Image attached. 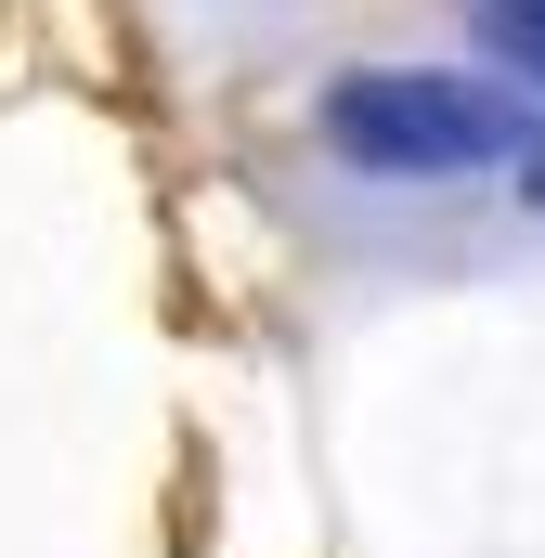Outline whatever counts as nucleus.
<instances>
[{
	"mask_svg": "<svg viewBox=\"0 0 545 558\" xmlns=\"http://www.w3.org/2000/svg\"><path fill=\"white\" fill-rule=\"evenodd\" d=\"M325 143L390 169V182H441V169H494L533 156V118L494 78H441V65H364L325 92Z\"/></svg>",
	"mask_w": 545,
	"mask_h": 558,
	"instance_id": "f257e3e1",
	"label": "nucleus"
},
{
	"mask_svg": "<svg viewBox=\"0 0 545 558\" xmlns=\"http://www.w3.org/2000/svg\"><path fill=\"white\" fill-rule=\"evenodd\" d=\"M468 13H481V39H494L520 78H545V0H468Z\"/></svg>",
	"mask_w": 545,
	"mask_h": 558,
	"instance_id": "f03ea898",
	"label": "nucleus"
},
{
	"mask_svg": "<svg viewBox=\"0 0 545 558\" xmlns=\"http://www.w3.org/2000/svg\"><path fill=\"white\" fill-rule=\"evenodd\" d=\"M520 169H533V195H545V143H533V156H520Z\"/></svg>",
	"mask_w": 545,
	"mask_h": 558,
	"instance_id": "7ed1b4c3",
	"label": "nucleus"
}]
</instances>
